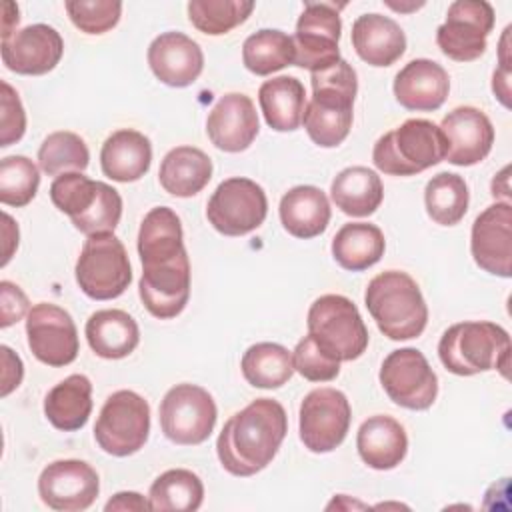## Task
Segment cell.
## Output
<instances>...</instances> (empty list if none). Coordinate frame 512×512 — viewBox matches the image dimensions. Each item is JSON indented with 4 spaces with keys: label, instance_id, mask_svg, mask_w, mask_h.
Listing matches in <instances>:
<instances>
[{
    "label": "cell",
    "instance_id": "obj_26",
    "mask_svg": "<svg viewBox=\"0 0 512 512\" xmlns=\"http://www.w3.org/2000/svg\"><path fill=\"white\" fill-rule=\"evenodd\" d=\"M152 162L150 140L130 128L112 132L100 150V166L104 176L116 182H136L140 180Z\"/></svg>",
    "mask_w": 512,
    "mask_h": 512
},
{
    "label": "cell",
    "instance_id": "obj_37",
    "mask_svg": "<svg viewBox=\"0 0 512 512\" xmlns=\"http://www.w3.org/2000/svg\"><path fill=\"white\" fill-rule=\"evenodd\" d=\"M242 62L256 76H268L294 64V42L282 30L262 28L242 44Z\"/></svg>",
    "mask_w": 512,
    "mask_h": 512
},
{
    "label": "cell",
    "instance_id": "obj_19",
    "mask_svg": "<svg viewBox=\"0 0 512 512\" xmlns=\"http://www.w3.org/2000/svg\"><path fill=\"white\" fill-rule=\"evenodd\" d=\"M446 156L454 166H474L482 162L494 144V126L490 118L474 106H458L442 118L440 124Z\"/></svg>",
    "mask_w": 512,
    "mask_h": 512
},
{
    "label": "cell",
    "instance_id": "obj_7",
    "mask_svg": "<svg viewBox=\"0 0 512 512\" xmlns=\"http://www.w3.org/2000/svg\"><path fill=\"white\" fill-rule=\"evenodd\" d=\"M74 274L80 290L92 300L118 298L132 282L126 248L114 232L92 234L86 238Z\"/></svg>",
    "mask_w": 512,
    "mask_h": 512
},
{
    "label": "cell",
    "instance_id": "obj_51",
    "mask_svg": "<svg viewBox=\"0 0 512 512\" xmlns=\"http://www.w3.org/2000/svg\"><path fill=\"white\" fill-rule=\"evenodd\" d=\"M2 220H4V238H6V244H4V258H2V266L8 264V260L12 258V252L14 248L18 246V226L14 224V220L4 212L2 214Z\"/></svg>",
    "mask_w": 512,
    "mask_h": 512
},
{
    "label": "cell",
    "instance_id": "obj_9",
    "mask_svg": "<svg viewBox=\"0 0 512 512\" xmlns=\"http://www.w3.org/2000/svg\"><path fill=\"white\" fill-rule=\"evenodd\" d=\"M218 408L208 390L196 384L172 386L160 402V428L180 446H196L210 438Z\"/></svg>",
    "mask_w": 512,
    "mask_h": 512
},
{
    "label": "cell",
    "instance_id": "obj_30",
    "mask_svg": "<svg viewBox=\"0 0 512 512\" xmlns=\"http://www.w3.org/2000/svg\"><path fill=\"white\" fill-rule=\"evenodd\" d=\"M258 102L264 120L272 130L292 132L302 124L306 90L294 76H276L260 86Z\"/></svg>",
    "mask_w": 512,
    "mask_h": 512
},
{
    "label": "cell",
    "instance_id": "obj_43",
    "mask_svg": "<svg viewBox=\"0 0 512 512\" xmlns=\"http://www.w3.org/2000/svg\"><path fill=\"white\" fill-rule=\"evenodd\" d=\"M64 8L72 24L86 34L108 32L122 14V2L118 0H68Z\"/></svg>",
    "mask_w": 512,
    "mask_h": 512
},
{
    "label": "cell",
    "instance_id": "obj_32",
    "mask_svg": "<svg viewBox=\"0 0 512 512\" xmlns=\"http://www.w3.org/2000/svg\"><path fill=\"white\" fill-rule=\"evenodd\" d=\"M330 196L336 208L348 216L374 214L384 198L380 176L366 166H350L336 174L330 186Z\"/></svg>",
    "mask_w": 512,
    "mask_h": 512
},
{
    "label": "cell",
    "instance_id": "obj_47",
    "mask_svg": "<svg viewBox=\"0 0 512 512\" xmlns=\"http://www.w3.org/2000/svg\"><path fill=\"white\" fill-rule=\"evenodd\" d=\"M30 302L20 286L10 280L0 282V326L8 328L14 322L22 320L24 314L30 312Z\"/></svg>",
    "mask_w": 512,
    "mask_h": 512
},
{
    "label": "cell",
    "instance_id": "obj_20",
    "mask_svg": "<svg viewBox=\"0 0 512 512\" xmlns=\"http://www.w3.org/2000/svg\"><path fill=\"white\" fill-rule=\"evenodd\" d=\"M2 62L24 76H40L56 68L64 54L60 32L48 24H30L2 40Z\"/></svg>",
    "mask_w": 512,
    "mask_h": 512
},
{
    "label": "cell",
    "instance_id": "obj_17",
    "mask_svg": "<svg viewBox=\"0 0 512 512\" xmlns=\"http://www.w3.org/2000/svg\"><path fill=\"white\" fill-rule=\"evenodd\" d=\"M138 294L144 308L160 320L176 318L190 298V260L188 252L156 262L142 264Z\"/></svg>",
    "mask_w": 512,
    "mask_h": 512
},
{
    "label": "cell",
    "instance_id": "obj_42",
    "mask_svg": "<svg viewBox=\"0 0 512 512\" xmlns=\"http://www.w3.org/2000/svg\"><path fill=\"white\" fill-rule=\"evenodd\" d=\"M102 182L84 176L82 172H66L54 178L50 184L52 204L70 216V220L86 214L100 194Z\"/></svg>",
    "mask_w": 512,
    "mask_h": 512
},
{
    "label": "cell",
    "instance_id": "obj_35",
    "mask_svg": "<svg viewBox=\"0 0 512 512\" xmlns=\"http://www.w3.org/2000/svg\"><path fill=\"white\" fill-rule=\"evenodd\" d=\"M204 484L186 468L162 472L150 486L148 502L154 512H194L202 506Z\"/></svg>",
    "mask_w": 512,
    "mask_h": 512
},
{
    "label": "cell",
    "instance_id": "obj_24",
    "mask_svg": "<svg viewBox=\"0 0 512 512\" xmlns=\"http://www.w3.org/2000/svg\"><path fill=\"white\" fill-rule=\"evenodd\" d=\"M352 46L370 66H390L406 50V36L398 22L382 14H362L352 24Z\"/></svg>",
    "mask_w": 512,
    "mask_h": 512
},
{
    "label": "cell",
    "instance_id": "obj_12",
    "mask_svg": "<svg viewBox=\"0 0 512 512\" xmlns=\"http://www.w3.org/2000/svg\"><path fill=\"white\" fill-rule=\"evenodd\" d=\"M380 384L394 404L408 410H428L438 394V378L416 348L390 352L380 366Z\"/></svg>",
    "mask_w": 512,
    "mask_h": 512
},
{
    "label": "cell",
    "instance_id": "obj_8",
    "mask_svg": "<svg viewBox=\"0 0 512 512\" xmlns=\"http://www.w3.org/2000/svg\"><path fill=\"white\" fill-rule=\"evenodd\" d=\"M150 434V404L132 390L110 394L96 418L94 438L112 456L124 458L138 452Z\"/></svg>",
    "mask_w": 512,
    "mask_h": 512
},
{
    "label": "cell",
    "instance_id": "obj_46",
    "mask_svg": "<svg viewBox=\"0 0 512 512\" xmlns=\"http://www.w3.org/2000/svg\"><path fill=\"white\" fill-rule=\"evenodd\" d=\"M0 88V146L6 148L24 136L26 114L18 92L6 80H2Z\"/></svg>",
    "mask_w": 512,
    "mask_h": 512
},
{
    "label": "cell",
    "instance_id": "obj_16",
    "mask_svg": "<svg viewBox=\"0 0 512 512\" xmlns=\"http://www.w3.org/2000/svg\"><path fill=\"white\" fill-rule=\"evenodd\" d=\"M100 492L96 470L84 460H54L38 476L40 500L58 512H80L94 504Z\"/></svg>",
    "mask_w": 512,
    "mask_h": 512
},
{
    "label": "cell",
    "instance_id": "obj_6",
    "mask_svg": "<svg viewBox=\"0 0 512 512\" xmlns=\"http://www.w3.org/2000/svg\"><path fill=\"white\" fill-rule=\"evenodd\" d=\"M308 336L332 360L350 362L364 354L368 330L356 304L342 294H324L308 310Z\"/></svg>",
    "mask_w": 512,
    "mask_h": 512
},
{
    "label": "cell",
    "instance_id": "obj_45",
    "mask_svg": "<svg viewBox=\"0 0 512 512\" xmlns=\"http://www.w3.org/2000/svg\"><path fill=\"white\" fill-rule=\"evenodd\" d=\"M294 370L310 382H330L340 374V362L328 358L306 334L292 352Z\"/></svg>",
    "mask_w": 512,
    "mask_h": 512
},
{
    "label": "cell",
    "instance_id": "obj_3",
    "mask_svg": "<svg viewBox=\"0 0 512 512\" xmlns=\"http://www.w3.org/2000/svg\"><path fill=\"white\" fill-rule=\"evenodd\" d=\"M364 304L390 340H410L426 328L428 306L416 280L406 272L386 270L374 276L366 286Z\"/></svg>",
    "mask_w": 512,
    "mask_h": 512
},
{
    "label": "cell",
    "instance_id": "obj_5",
    "mask_svg": "<svg viewBox=\"0 0 512 512\" xmlns=\"http://www.w3.org/2000/svg\"><path fill=\"white\" fill-rule=\"evenodd\" d=\"M446 156L440 126L424 118H410L380 136L372 150L374 166L388 176H414Z\"/></svg>",
    "mask_w": 512,
    "mask_h": 512
},
{
    "label": "cell",
    "instance_id": "obj_31",
    "mask_svg": "<svg viewBox=\"0 0 512 512\" xmlns=\"http://www.w3.org/2000/svg\"><path fill=\"white\" fill-rule=\"evenodd\" d=\"M92 412V382L84 374H70L58 382L44 398V416L62 430H80Z\"/></svg>",
    "mask_w": 512,
    "mask_h": 512
},
{
    "label": "cell",
    "instance_id": "obj_1",
    "mask_svg": "<svg viewBox=\"0 0 512 512\" xmlns=\"http://www.w3.org/2000/svg\"><path fill=\"white\" fill-rule=\"evenodd\" d=\"M286 432L284 406L272 398H256L226 420L216 440L218 460L234 476H254L272 462Z\"/></svg>",
    "mask_w": 512,
    "mask_h": 512
},
{
    "label": "cell",
    "instance_id": "obj_11",
    "mask_svg": "<svg viewBox=\"0 0 512 512\" xmlns=\"http://www.w3.org/2000/svg\"><path fill=\"white\" fill-rule=\"evenodd\" d=\"M340 32L342 22L336 4L306 2L292 36L294 64L310 72L334 66L340 60Z\"/></svg>",
    "mask_w": 512,
    "mask_h": 512
},
{
    "label": "cell",
    "instance_id": "obj_49",
    "mask_svg": "<svg viewBox=\"0 0 512 512\" xmlns=\"http://www.w3.org/2000/svg\"><path fill=\"white\" fill-rule=\"evenodd\" d=\"M106 512H112V510H150V502L138 494V492H118L114 494L106 506H104Z\"/></svg>",
    "mask_w": 512,
    "mask_h": 512
},
{
    "label": "cell",
    "instance_id": "obj_10",
    "mask_svg": "<svg viewBox=\"0 0 512 512\" xmlns=\"http://www.w3.org/2000/svg\"><path fill=\"white\" fill-rule=\"evenodd\" d=\"M268 200L260 184L250 178H228L216 186L208 204L206 218L224 236H244L266 220Z\"/></svg>",
    "mask_w": 512,
    "mask_h": 512
},
{
    "label": "cell",
    "instance_id": "obj_41",
    "mask_svg": "<svg viewBox=\"0 0 512 512\" xmlns=\"http://www.w3.org/2000/svg\"><path fill=\"white\" fill-rule=\"evenodd\" d=\"M40 172L26 156H6L0 162V202L6 206H26L38 192Z\"/></svg>",
    "mask_w": 512,
    "mask_h": 512
},
{
    "label": "cell",
    "instance_id": "obj_21",
    "mask_svg": "<svg viewBox=\"0 0 512 512\" xmlns=\"http://www.w3.org/2000/svg\"><path fill=\"white\" fill-rule=\"evenodd\" d=\"M148 64L154 76L172 88H184L198 80L204 54L196 40L182 32H164L148 46Z\"/></svg>",
    "mask_w": 512,
    "mask_h": 512
},
{
    "label": "cell",
    "instance_id": "obj_44",
    "mask_svg": "<svg viewBox=\"0 0 512 512\" xmlns=\"http://www.w3.org/2000/svg\"><path fill=\"white\" fill-rule=\"evenodd\" d=\"M120 216H122V198H120L118 190L108 186L106 182H102L100 194H98L96 202L92 204V208L86 214H82L80 218L72 220V224L82 234L92 236V234L114 232L120 222Z\"/></svg>",
    "mask_w": 512,
    "mask_h": 512
},
{
    "label": "cell",
    "instance_id": "obj_18",
    "mask_svg": "<svg viewBox=\"0 0 512 512\" xmlns=\"http://www.w3.org/2000/svg\"><path fill=\"white\" fill-rule=\"evenodd\" d=\"M474 262L488 274L512 276V206L510 202L490 204L476 216L470 234Z\"/></svg>",
    "mask_w": 512,
    "mask_h": 512
},
{
    "label": "cell",
    "instance_id": "obj_15",
    "mask_svg": "<svg viewBox=\"0 0 512 512\" xmlns=\"http://www.w3.org/2000/svg\"><path fill=\"white\" fill-rule=\"evenodd\" d=\"M28 346L36 360L60 368L78 356V330L72 316L50 302H40L26 314Z\"/></svg>",
    "mask_w": 512,
    "mask_h": 512
},
{
    "label": "cell",
    "instance_id": "obj_27",
    "mask_svg": "<svg viewBox=\"0 0 512 512\" xmlns=\"http://www.w3.org/2000/svg\"><path fill=\"white\" fill-rule=\"evenodd\" d=\"M280 222L294 238L320 236L330 222V202L326 194L310 184L290 188L280 200Z\"/></svg>",
    "mask_w": 512,
    "mask_h": 512
},
{
    "label": "cell",
    "instance_id": "obj_14",
    "mask_svg": "<svg viewBox=\"0 0 512 512\" xmlns=\"http://www.w3.org/2000/svg\"><path fill=\"white\" fill-rule=\"evenodd\" d=\"M494 28V8L484 0H456L450 4L444 24L436 30V44L444 56L456 62H472L486 50V38Z\"/></svg>",
    "mask_w": 512,
    "mask_h": 512
},
{
    "label": "cell",
    "instance_id": "obj_22",
    "mask_svg": "<svg viewBox=\"0 0 512 512\" xmlns=\"http://www.w3.org/2000/svg\"><path fill=\"white\" fill-rule=\"evenodd\" d=\"M210 142L224 152H242L258 136V114L250 96L240 92L224 94L206 120Z\"/></svg>",
    "mask_w": 512,
    "mask_h": 512
},
{
    "label": "cell",
    "instance_id": "obj_29",
    "mask_svg": "<svg viewBox=\"0 0 512 512\" xmlns=\"http://www.w3.org/2000/svg\"><path fill=\"white\" fill-rule=\"evenodd\" d=\"M212 178V160L194 146H176L160 162V186L178 198L198 194Z\"/></svg>",
    "mask_w": 512,
    "mask_h": 512
},
{
    "label": "cell",
    "instance_id": "obj_36",
    "mask_svg": "<svg viewBox=\"0 0 512 512\" xmlns=\"http://www.w3.org/2000/svg\"><path fill=\"white\" fill-rule=\"evenodd\" d=\"M240 368L250 386L264 390L284 386L294 374L292 354L276 342L252 344L244 352Z\"/></svg>",
    "mask_w": 512,
    "mask_h": 512
},
{
    "label": "cell",
    "instance_id": "obj_33",
    "mask_svg": "<svg viewBox=\"0 0 512 512\" xmlns=\"http://www.w3.org/2000/svg\"><path fill=\"white\" fill-rule=\"evenodd\" d=\"M182 224L168 206L152 208L138 230V256L142 264H156L182 254Z\"/></svg>",
    "mask_w": 512,
    "mask_h": 512
},
{
    "label": "cell",
    "instance_id": "obj_25",
    "mask_svg": "<svg viewBox=\"0 0 512 512\" xmlns=\"http://www.w3.org/2000/svg\"><path fill=\"white\" fill-rule=\"evenodd\" d=\"M356 448L364 464L374 470L396 468L408 452L404 426L392 416L376 414L364 420L356 434Z\"/></svg>",
    "mask_w": 512,
    "mask_h": 512
},
{
    "label": "cell",
    "instance_id": "obj_23",
    "mask_svg": "<svg viewBox=\"0 0 512 512\" xmlns=\"http://www.w3.org/2000/svg\"><path fill=\"white\" fill-rule=\"evenodd\" d=\"M394 96L406 110H438L450 90V78L444 66L428 58L410 60L394 78Z\"/></svg>",
    "mask_w": 512,
    "mask_h": 512
},
{
    "label": "cell",
    "instance_id": "obj_34",
    "mask_svg": "<svg viewBox=\"0 0 512 512\" xmlns=\"http://www.w3.org/2000/svg\"><path fill=\"white\" fill-rule=\"evenodd\" d=\"M386 250V240L376 224L350 222L332 238L334 260L350 272H362L374 266Z\"/></svg>",
    "mask_w": 512,
    "mask_h": 512
},
{
    "label": "cell",
    "instance_id": "obj_13",
    "mask_svg": "<svg viewBox=\"0 0 512 512\" xmlns=\"http://www.w3.org/2000/svg\"><path fill=\"white\" fill-rule=\"evenodd\" d=\"M300 440L316 454L338 448L350 428V402L336 388H316L308 392L300 404Z\"/></svg>",
    "mask_w": 512,
    "mask_h": 512
},
{
    "label": "cell",
    "instance_id": "obj_38",
    "mask_svg": "<svg viewBox=\"0 0 512 512\" xmlns=\"http://www.w3.org/2000/svg\"><path fill=\"white\" fill-rule=\"evenodd\" d=\"M470 202V192L462 176L440 172L432 176L424 188V204L428 216L440 226L458 224Z\"/></svg>",
    "mask_w": 512,
    "mask_h": 512
},
{
    "label": "cell",
    "instance_id": "obj_50",
    "mask_svg": "<svg viewBox=\"0 0 512 512\" xmlns=\"http://www.w3.org/2000/svg\"><path fill=\"white\" fill-rule=\"evenodd\" d=\"M492 90L498 96V100L508 108L510 106V100H508V96H510V68H508V64H502L494 72V76H492Z\"/></svg>",
    "mask_w": 512,
    "mask_h": 512
},
{
    "label": "cell",
    "instance_id": "obj_28",
    "mask_svg": "<svg viewBox=\"0 0 512 512\" xmlns=\"http://www.w3.org/2000/svg\"><path fill=\"white\" fill-rule=\"evenodd\" d=\"M86 340L92 352L106 360H120L132 354L140 342L136 320L118 308L98 310L86 320Z\"/></svg>",
    "mask_w": 512,
    "mask_h": 512
},
{
    "label": "cell",
    "instance_id": "obj_52",
    "mask_svg": "<svg viewBox=\"0 0 512 512\" xmlns=\"http://www.w3.org/2000/svg\"><path fill=\"white\" fill-rule=\"evenodd\" d=\"M20 16H18V6L14 2H4L2 6V40L10 38L16 30Z\"/></svg>",
    "mask_w": 512,
    "mask_h": 512
},
{
    "label": "cell",
    "instance_id": "obj_39",
    "mask_svg": "<svg viewBox=\"0 0 512 512\" xmlns=\"http://www.w3.org/2000/svg\"><path fill=\"white\" fill-rule=\"evenodd\" d=\"M90 152L86 142L68 130L52 132L38 148V164L48 176L82 172L88 168Z\"/></svg>",
    "mask_w": 512,
    "mask_h": 512
},
{
    "label": "cell",
    "instance_id": "obj_2",
    "mask_svg": "<svg viewBox=\"0 0 512 512\" xmlns=\"http://www.w3.org/2000/svg\"><path fill=\"white\" fill-rule=\"evenodd\" d=\"M312 98L304 108L302 124L310 140L322 148L342 144L352 126V106L358 90L354 68L346 60L312 72Z\"/></svg>",
    "mask_w": 512,
    "mask_h": 512
},
{
    "label": "cell",
    "instance_id": "obj_40",
    "mask_svg": "<svg viewBox=\"0 0 512 512\" xmlns=\"http://www.w3.org/2000/svg\"><path fill=\"white\" fill-rule=\"evenodd\" d=\"M254 10L250 0H190L188 18L204 34L220 36L242 24Z\"/></svg>",
    "mask_w": 512,
    "mask_h": 512
},
{
    "label": "cell",
    "instance_id": "obj_4",
    "mask_svg": "<svg viewBox=\"0 0 512 512\" xmlns=\"http://www.w3.org/2000/svg\"><path fill=\"white\" fill-rule=\"evenodd\" d=\"M438 356L444 368L456 376L488 370H500L502 376H508L510 336L494 322H458L442 334Z\"/></svg>",
    "mask_w": 512,
    "mask_h": 512
},
{
    "label": "cell",
    "instance_id": "obj_48",
    "mask_svg": "<svg viewBox=\"0 0 512 512\" xmlns=\"http://www.w3.org/2000/svg\"><path fill=\"white\" fill-rule=\"evenodd\" d=\"M2 352V396H8L14 388L20 386L22 376H24V366L22 360L8 348L0 346Z\"/></svg>",
    "mask_w": 512,
    "mask_h": 512
}]
</instances>
